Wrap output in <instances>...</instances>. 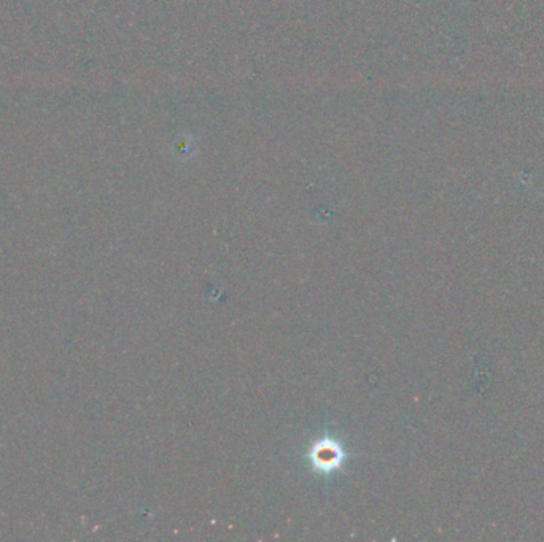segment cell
Returning <instances> with one entry per match:
<instances>
[{"label":"cell","instance_id":"1","mask_svg":"<svg viewBox=\"0 0 544 542\" xmlns=\"http://www.w3.org/2000/svg\"><path fill=\"white\" fill-rule=\"evenodd\" d=\"M316 458H317V463L318 466L322 467H335L337 463H339V452H337V447L336 446H323L320 447V450H317L316 453Z\"/></svg>","mask_w":544,"mask_h":542}]
</instances>
